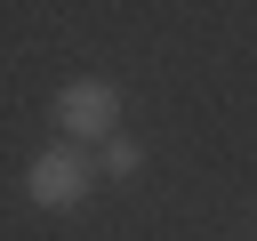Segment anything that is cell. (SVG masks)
Returning a JSON list of instances; mask_svg holds the SVG:
<instances>
[{
	"mask_svg": "<svg viewBox=\"0 0 257 241\" xmlns=\"http://www.w3.org/2000/svg\"><path fill=\"white\" fill-rule=\"evenodd\" d=\"M56 129H64L72 145H112V137H120V96H112V80H72V88H56Z\"/></svg>",
	"mask_w": 257,
	"mask_h": 241,
	"instance_id": "1",
	"label": "cell"
},
{
	"mask_svg": "<svg viewBox=\"0 0 257 241\" xmlns=\"http://www.w3.org/2000/svg\"><path fill=\"white\" fill-rule=\"evenodd\" d=\"M24 193H32V209H80V201H88V161H80L72 145H48V153L24 169Z\"/></svg>",
	"mask_w": 257,
	"mask_h": 241,
	"instance_id": "2",
	"label": "cell"
},
{
	"mask_svg": "<svg viewBox=\"0 0 257 241\" xmlns=\"http://www.w3.org/2000/svg\"><path fill=\"white\" fill-rule=\"evenodd\" d=\"M137 161H145V153H137L128 137H112V145H104V169H112V177H137Z\"/></svg>",
	"mask_w": 257,
	"mask_h": 241,
	"instance_id": "3",
	"label": "cell"
}]
</instances>
